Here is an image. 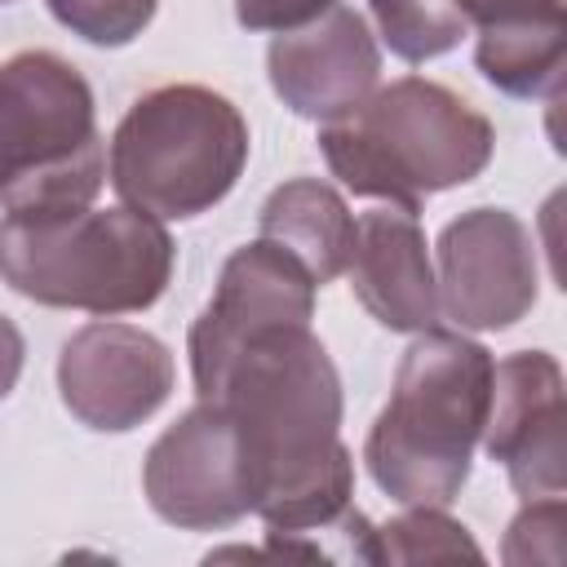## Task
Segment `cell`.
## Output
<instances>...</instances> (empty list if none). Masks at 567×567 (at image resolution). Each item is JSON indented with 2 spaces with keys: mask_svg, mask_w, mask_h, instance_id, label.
I'll return each mask as SVG.
<instances>
[{
  "mask_svg": "<svg viewBox=\"0 0 567 567\" xmlns=\"http://www.w3.org/2000/svg\"><path fill=\"white\" fill-rule=\"evenodd\" d=\"M230 416L248 505L270 532L319 536L350 514L354 461L341 447V381L310 323L248 337L213 399Z\"/></svg>",
  "mask_w": 567,
  "mask_h": 567,
  "instance_id": "6da1fadb",
  "label": "cell"
},
{
  "mask_svg": "<svg viewBox=\"0 0 567 567\" xmlns=\"http://www.w3.org/2000/svg\"><path fill=\"white\" fill-rule=\"evenodd\" d=\"M492 354L461 332L425 328L394 377L363 461L399 505H447L470 478V452L483 439L492 399Z\"/></svg>",
  "mask_w": 567,
  "mask_h": 567,
  "instance_id": "7a4b0ae2",
  "label": "cell"
},
{
  "mask_svg": "<svg viewBox=\"0 0 567 567\" xmlns=\"http://www.w3.org/2000/svg\"><path fill=\"white\" fill-rule=\"evenodd\" d=\"M173 275V239L137 208L4 213L0 279L62 310L128 315L159 301Z\"/></svg>",
  "mask_w": 567,
  "mask_h": 567,
  "instance_id": "3957f363",
  "label": "cell"
},
{
  "mask_svg": "<svg viewBox=\"0 0 567 567\" xmlns=\"http://www.w3.org/2000/svg\"><path fill=\"white\" fill-rule=\"evenodd\" d=\"M492 124L452 89L403 75L354 111L323 120L328 168L354 190L416 213L425 195L478 177L492 159Z\"/></svg>",
  "mask_w": 567,
  "mask_h": 567,
  "instance_id": "277c9868",
  "label": "cell"
},
{
  "mask_svg": "<svg viewBox=\"0 0 567 567\" xmlns=\"http://www.w3.org/2000/svg\"><path fill=\"white\" fill-rule=\"evenodd\" d=\"M248 159V124L199 84H164L133 102L111 137V182L128 208L195 217L213 208Z\"/></svg>",
  "mask_w": 567,
  "mask_h": 567,
  "instance_id": "5b68a950",
  "label": "cell"
},
{
  "mask_svg": "<svg viewBox=\"0 0 567 567\" xmlns=\"http://www.w3.org/2000/svg\"><path fill=\"white\" fill-rule=\"evenodd\" d=\"M106 177L93 93L53 53H18L0 66V204L53 213L93 204Z\"/></svg>",
  "mask_w": 567,
  "mask_h": 567,
  "instance_id": "8992f818",
  "label": "cell"
},
{
  "mask_svg": "<svg viewBox=\"0 0 567 567\" xmlns=\"http://www.w3.org/2000/svg\"><path fill=\"white\" fill-rule=\"evenodd\" d=\"M536 244L505 208H474L439 235V310L461 328H509L536 306Z\"/></svg>",
  "mask_w": 567,
  "mask_h": 567,
  "instance_id": "52a82bcc",
  "label": "cell"
},
{
  "mask_svg": "<svg viewBox=\"0 0 567 567\" xmlns=\"http://www.w3.org/2000/svg\"><path fill=\"white\" fill-rule=\"evenodd\" d=\"M310 310H315L310 270L270 239L244 244L226 261L208 310L190 328V372L199 399H213L226 363L248 337L279 323H310Z\"/></svg>",
  "mask_w": 567,
  "mask_h": 567,
  "instance_id": "ba28073f",
  "label": "cell"
},
{
  "mask_svg": "<svg viewBox=\"0 0 567 567\" xmlns=\"http://www.w3.org/2000/svg\"><path fill=\"white\" fill-rule=\"evenodd\" d=\"M142 483L155 514L173 527H226L252 509L239 443L217 403L190 408L155 439Z\"/></svg>",
  "mask_w": 567,
  "mask_h": 567,
  "instance_id": "9c48e42d",
  "label": "cell"
},
{
  "mask_svg": "<svg viewBox=\"0 0 567 567\" xmlns=\"http://www.w3.org/2000/svg\"><path fill=\"white\" fill-rule=\"evenodd\" d=\"M62 403L89 430H133L173 390V354L133 323H89L58 359Z\"/></svg>",
  "mask_w": 567,
  "mask_h": 567,
  "instance_id": "30bf717a",
  "label": "cell"
},
{
  "mask_svg": "<svg viewBox=\"0 0 567 567\" xmlns=\"http://www.w3.org/2000/svg\"><path fill=\"white\" fill-rule=\"evenodd\" d=\"M492 461L509 470L518 496H563L567 483V412L563 372L549 354L523 350L492 368V399L483 421Z\"/></svg>",
  "mask_w": 567,
  "mask_h": 567,
  "instance_id": "8fae6325",
  "label": "cell"
},
{
  "mask_svg": "<svg viewBox=\"0 0 567 567\" xmlns=\"http://www.w3.org/2000/svg\"><path fill=\"white\" fill-rule=\"evenodd\" d=\"M266 66L284 106L310 120H337L377 89L381 53L354 9L328 4L310 22L279 31L270 40Z\"/></svg>",
  "mask_w": 567,
  "mask_h": 567,
  "instance_id": "7c38bea8",
  "label": "cell"
},
{
  "mask_svg": "<svg viewBox=\"0 0 567 567\" xmlns=\"http://www.w3.org/2000/svg\"><path fill=\"white\" fill-rule=\"evenodd\" d=\"M350 284L368 315L394 332H425L439 319V284L430 270L425 235L416 213L377 208L354 221L350 248Z\"/></svg>",
  "mask_w": 567,
  "mask_h": 567,
  "instance_id": "4fadbf2b",
  "label": "cell"
},
{
  "mask_svg": "<svg viewBox=\"0 0 567 567\" xmlns=\"http://www.w3.org/2000/svg\"><path fill=\"white\" fill-rule=\"evenodd\" d=\"M261 239L288 248L315 284H328L346 275L350 248H354V217L346 199L315 177L284 182L266 208H261Z\"/></svg>",
  "mask_w": 567,
  "mask_h": 567,
  "instance_id": "5bb4252c",
  "label": "cell"
},
{
  "mask_svg": "<svg viewBox=\"0 0 567 567\" xmlns=\"http://www.w3.org/2000/svg\"><path fill=\"white\" fill-rule=\"evenodd\" d=\"M563 53H567V18H563V9H549V13L527 18V22L478 27V71L496 89H505L514 97L558 93Z\"/></svg>",
  "mask_w": 567,
  "mask_h": 567,
  "instance_id": "9a60e30c",
  "label": "cell"
},
{
  "mask_svg": "<svg viewBox=\"0 0 567 567\" xmlns=\"http://www.w3.org/2000/svg\"><path fill=\"white\" fill-rule=\"evenodd\" d=\"M478 563L470 532L439 505H412L408 514L372 527V563Z\"/></svg>",
  "mask_w": 567,
  "mask_h": 567,
  "instance_id": "2e32d148",
  "label": "cell"
},
{
  "mask_svg": "<svg viewBox=\"0 0 567 567\" xmlns=\"http://www.w3.org/2000/svg\"><path fill=\"white\" fill-rule=\"evenodd\" d=\"M372 18L385 44L408 62L439 58L456 49L461 35L470 31L456 0H372Z\"/></svg>",
  "mask_w": 567,
  "mask_h": 567,
  "instance_id": "e0dca14e",
  "label": "cell"
},
{
  "mask_svg": "<svg viewBox=\"0 0 567 567\" xmlns=\"http://www.w3.org/2000/svg\"><path fill=\"white\" fill-rule=\"evenodd\" d=\"M159 0H49L53 18L89 44H128L155 18Z\"/></svg>",
  "mask_w": 567,
  "mask_h": 567,
  "instance_id": "ac0fdd59",
  "label": "cell"
},
{
  "mask_svg": "<svg viewBox=\"0 0 567 567\" xmlns=\"http://www.w3.org/2000/svg\"><path fill=\"white\" fill-rule=\"evenodd\" d=\"M567 509L558 496H536L523 505L505 536V563H558L563 558Z\"/></svg>",
  "mask_w": 567,
  "mask_h": 567,
  "instance_id": "d6986e66",
  "label": "cell"
},
{
  "mask_svg": "<svg viewBox=\"0 0 567 567\" xmlns=\"http://www.w3.org/2000/svg\"><path fill=\"white\" fill-rule=\"evenodd\" d=\"M328 4L337 0H235V18L248 31H288V27L310 22Z\"/></svg>",
  "mask_w": 567,
  "mask_h": 567,
  "instance_id": "ffe728a7",
  "label": "cell"
},
{
  "mask_svg": "<svg viewBox=\"0 0 567 567\" xmlns=\"http://www.w3.org/2000/svg\"><path fill=\"white\" fill-rule=\"evenodd\" d=\"M456 9L465 13V22L505 27V22H527L549 9H563V0H456Z\"/></svg>",
  "mask_w": 567,
  "mask_h": 567,
  "instance_id": "44dd1931",
  "label": "cell"
},
{
  "mask_svg": "<svg viewBox=\"0 0 567 567\" xmlns=\"http://www.w3.org/2000/svg\"><path fill=\"white\" fill-rule=\"evenodd\" d=\"M18 372H22V332L13 328V319L0 315V399L13 390Z\"/></svg>",
  "mask_w": 567,
  "mask_h": 567,
  "instance_id": "7402d4cb",
  "label": "cell"
}]
</instances>
